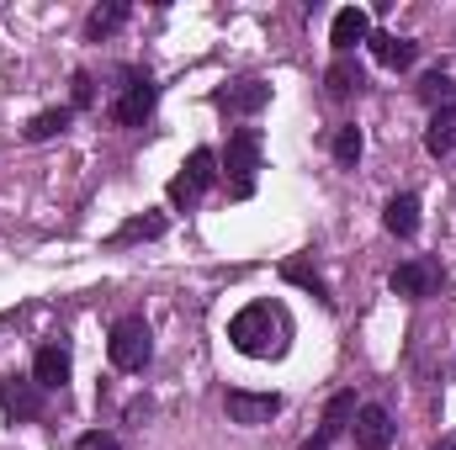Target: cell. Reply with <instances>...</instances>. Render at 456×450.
<instances>
[{
    "label": "cell",
    "mask_w": 456,
    "mask_h": 450,
    "mask_svg": "<svg viewBox=\"0 0 456 450\" xmlns=\"http://www.w3.org/2000/svg\"><path fill=\"white\" fill-rule=\"evenodd\" d=\"M218 165L233 175V186H239V181H255V170H260V133H255V127L228 133V149H224Z\"/></svg>",
    "instance_id": "obj_5"
},
{
    "label": "cell",
    "mask_w": 456,
    "mask_h": 450,
    "mask_svg": "<svg viewBox=\"0 0 456 450\" xmlns=\"http://www.w3.org/2000/svg\"><path fill=\"white\" fill-rule=\"evenodd\" d=\"M69 117H75V107H53V112H37L32 122H27V143H48V138H59V133L69 127Z\"/></svg>",
    "instance_id": "obj_17"
},
{
    "label": "cell",
    "mask_w": 456,
    "mask_h": 450,
    "mask_svg": "<svg viewBox=\"0 0 456 450\" xmlns=\"http://www.w3.org/2000/svg\"><path fill=\"white\" fill-rule=\"evenodd\" d=\"M107 355H112L117 371H143L149 366V355H154V334H149V324L143 318H122L107 339Z\"/></svg>",
    "instance_id": "obj_2"
},
{
    "label": "cell",
    "mask_w": 456,
    "mask_h": 450,
    "mask_svg": "<svg viewBox=\"0 0 456 450\" xmlns=\"http://www.w3.org/2000/svg\"><path fill=\"white\" fill-rule=\"evenodd\" d=\"M436 450H456V446H436Z\"/></svg>",
    "instance_id": "obj_28"
},
{
    "label": "cell",
    "mask_w": 456,
    "mask_h": 450,
    "mask_svg": "<svg viewBox=\"0 0 456 450\" xmlns=\"http://www.w3.org/2000/svg\"><path fill=\"white\" fill-rule=\"evenodd\" d=\"M75 450H117V440H112V435H102V430H91V435H80V440H75Z\"/></svg>",
    "instance_id": "obj_25"
},
{
    "label": "cell",
    "mask_w": 456,
    "mask_h": 450,
    "mask_svg": "<svg viewBox=\"0 0 456 450\" xmlns=\"http://www.w3.org/2000/svg\"><path fill=\"white\" fill-rule=\"evenodd\" d=\"M371 37V16L361 11V5H345V11H335V21H330V43H335V53H350L355 43H366Z\"/></svg>",
    "instance_id": "obj_7"
},
{
    "label": "cell",
    "mask_w": 456,
    "mask_h": 450,
    "mask_svg": "<svg viewBox=\"0 0 456 450\" xmlns=\"http://www.w3.org/2000/svg\"><path fill=\"white\" fill-rule=\"evenodd\" d=\"M366 43H371V59H377V64H387V69H409V64L419 59V43L393 37V32H371Z\"/></svg>",
    "instance_id": "obj_10"
},
{
    "label": "cell",
    "mask_w": 456,
    "mask_h": 450,
    "mask_svg": "<svg viewBox=\"0 0 456 450\" xmlns=\"http://www.w3.org/2000/svg\"><path fill=\"white\" fill-rule=\"evenodd\" d=\"M0 403H5V419L27 424V419L43 414V387H37V382H5V387H0Z\"/></svg>",
    "instance_id": "obj_9"
},
{
    "label": "cell",
    "mask_w": 456,
    "mask_h": 450,
    "mask_svg": "<svg viewBox=\"0 0 456 450\" xmlns=\"http://www.w3.org/2000/svg\"><path fill=\"white\" fill-rule=\"evenodd\" d=\"M224 408H228V419L233 424H244V430H255V424H271L276 414H281V398L276 392H228L224 398Z\"/></svg>",
    "instance_id": "obj_4"
},
{
    "label": "cell",
    "mask_w": 456,
    "mask_h": 450,
    "mask_svg": "<svg viewBox=\"0 0 456 450\" xmlns=\"http://www.w3.org/2000/svg\"><path fill=\"white\" fill-rule=\"evenodd\" d=\"M425 149H430L436 159L456 149V107H441V112L430 117V127H425Z\"/></svg>",
    "instance_id": "obj_14"
},
{
    "label": "cell",
    "mask_w": 456,
    "mask_h": 450,
    "mask_svg": "<svg viewBox=\"0 0 456 450\" xmlns=\"http://www.w3.org/2000/svg\"><path fill=\"white\" fill-rule=\"evenodd\" d=\"M452 75H446V69H430V75H425V80H419V101H425V107H436V112H441V107H452Z\"/></svg>",
    "instance_id": "obj_20"
},
{
    "label": "cell",
    "mask_w": 456,
    "mask_h": 450,
    "mask_svg": "<svg viewBox=\"0 0 456 450\" xmlns=\"http://www.w3.org/2000/svg\"><path fill=\"white\" fill-rule=\"evenodd\" d=\"M382 223H387V233H398V238H414L419 233V197H393L387 202V213H382Z\"/></svg>",
    "instance_id": "obj_12"
},
{
    "label": "cell",
    "mask_w": 456,
    "mask_h": 450,
    "mask_svg": "<svg viewBox=\"0 0 456 450\" xmlns=\"http://www.w3.org/2000/svg\"><path fill=\"white\" fill-rule=\"evenodd\" d=\"M350 91H361V64L345 53V59H335V64H330V96H335V101H345Z\"/></svg>",
    "instance_id": "obj_19"
},
{
    "label": "cell",
    "mask_w": 456,
    "mask_h": 450,
    "mask_svg": "<svg viewBox=\"0 0 456 450\" xmlns=\"http://www.w3.org/2000/svg\"><path fill=\"white\" fill-rule=\"evenodd\" d=\"M265 101H271V85H265V80H239V85H228L224 91V107L228 112H239V117L260 112Z\"/></svg>",
    "instance_id": "obj_11"
},
{
    "label": "cell",
    "mask_w": 456,
    "mask_h": 450,
    "mask_svg": "<svg viewBox=\"0 0 456 450\" xmlns=\"http://www.w3.org/2000/svg\"><path fill=\"white\" fill-rule=\"evenodd\" d=\"M197 197H202V191H197V186H191L186 175H175V181H170V202H175V207H191Z\"/></svg>",
    "instance_id": "obj_24"
},
{
    "label": "cell",
    "mask_w": 456,
    "mask_h": 450,
    "mask_svg": "<svg viewBox=\"0 0 456 450\" xmlns=\"http://www.w3.org/2000/svg\"><path fill=\"white\" fill-rule=\"evenodd\" d=\"M345 424H355V392H335V398H330L324 424H319V440L335 446V435H345Z\"/></svg>",
    "instance_id": "obj_13"
},
{
    "label": "cell",
    "mask_w": 456,
    "mask_h": 450,
    "mask_svg": "<svg viewBox=\"0 0 456 450\" xmlns=\"http://www.w3.org/2000/svg\"><path fill=\"white\" fill-rule=\"evenodd\" d=\"M181 170H186V181H191L197 191H208V186L218 181V170H224V165H218V154H213V149H191V159H186Z\"/></svg>",
    "instance_id": "obj_18"
},
{
    "label": "cell",
    "mask_w": 456,
    "mask_h": 450,
    "mask_svg": "<svg viewBox=\"0 0 456 450\" xmlns=\"http://www.w3.org/2000/svg\"><path fill=\"white\" fill-rule=\"evenodd\" d=\"M32 382H37L43 392H59V387L69 382V350H64V344H43L37 360H32Z\"/></svg>",
    "instance_id": "obj_8"
},
{
    "label": "cell",
    "mask_w": 456,
    "mask_h": 450,
    "mask_svg": "<svg viewBox=\"0 0 456 450\" xmlns=\"http://www.w3.org/2000/svg\"><path fill=\"white\" fill-rule=\"evenodd\" d=\"M430 286H436V276H430L425 260H409V265L393 270V292H398V297H425Z\"/></svg>",
    "instance_id": "obj_15"
},
{
    "label": "cell",
    "mask_w": 456,
    "mask_h": 450,
    "mask_svg": "<svg viewBox=\"0 0 456 450\" xmlns=\"http://www.w3.org/2000/svg\"><path fill=\"white\" fill-rule=\"evenodd\" d=\"M228 339H233L239 355L271 360V355H281V344H287V318H281V308H271V302H249V308L233 313Z\"/></svg>",
    "instance_id": "obj_1"
},
{
    "label": "cell",
    "mask_w": 456,
    "mask_h": 450,
    "mask_svg": "<svg viewBox=\"0 0 456 450\" xmlns=\"http://www.w3.org/2000/svg\"><path fill=\"white\" fill-rule=\"evenodd\" d=\"M154 101H159V85H154L149 75H127L122 96L112 101V117L122 122V127H143L149 112H154Z\"/></svg>",
    "instance_id": "obj_3"
},
{
    "label": "cell",
    "mask_w": 456,
    "mask_h": 450,
    "mask_svg": "<svg viewBox=\"0 0 456 450\" xmlns=\"http://www.w3.org/2000/svg\"><path fill=\"white\" fill-rule=\"evenodd\" d=\"M361 149H366V143H361V127H355V122H345L340 133H335V159H340V165H355V159H361Z\"/></svg>",
    "instance_id": "obj_21"
},
{
    "label": "cell",
    "mask_w": 456,
    "mask_h": 450,
    "mask_svg": "<svg viewBox=\"0 0 456 450\" xmlns=\"http://www.w3.org/2000/svg\"><path fill=\"white\" fill-rule=\"evenodd\" d=\"M303 450H330V440H308Z\"/></svg>",
    "instance_id": "obj_27"
},
{
    "label": "cell",
    "mask_w": 456,
    "mask_h": 450,
    "mask_svg": "<svg viewBox=\"0 0 456 450\" xmlns=\"http://www.w3.org/2000/svg\"><path fill=\"white\" fill-rule=\"evenodd\" d=\"M159 233H165V218L149 213V218H133V223L117 228V244H127V238H159Z\"/></svg>",
    "instance_id": "obj_22"
},
{
    "label": "cell",
    "mask_w": 456,
    "mask_h": 450,
    "mask_svg": "<svg viewBox=\"0 0 456 450\" xmlns=\"http://www.w3.org/2000/svg\"><path fill=\"white\" fill-rule=\"evenodd\" d=\"M350 430H355V450H387V446H393V414H387V408H377V403H371V408H361Z\"/></svg>",
    "instance_id": "obj_6"
},
{
    "label": "cell",
    "mask_w": 456,
    "mask_h": 450,
    "mask_svg": "<svg viewBox=\"0 0 456 450\" xmlns=\"http://www.w3.org/2000/svg\"><path fill=\"white\" fill-rule=\"evenodd\" d=\"M91 96H96L91 91V75H75V107H91Z\"/></svg>",
    "instance_id": "obj_26"
},
{
    "label": "cell",
    "mask_w": 456,
    "mask_h": 450,
    "mask_svg": "<svg viewBox=\"0 0 456 450\" xmlns=\"http://www.w3.org/2000/svg\"><path fill=\"white\" fill-rule=\"evenodd\" d=\"M281 281H292V286L314 292L319 302H335V297H330V286H324V276H319V270H314L308 260H287V265H281Z\"/></svg>",
    "instance_id": "obj_16"
},
{
    "label": "cell",
    "mask_w": 456,
    "mask_h": 450,
    "mask_svg": "<svg viewBox=\"0 0 456 450\" xmlns=\"http://www.w3.org/2000/svg\"><path fill=\"white\" fill-rule=\"evenodd\" d=\"M127 21V5L117 0V5H102V11H91V37H107V32H117Z\"/></svg>",
    "instance_id": "obj_23"
}]
</instances>
